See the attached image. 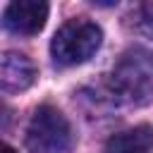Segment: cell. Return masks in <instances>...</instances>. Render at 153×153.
I'll return each mask as SVG.
<instances>
[{
    "mask_svg": "<svg viewBox=\"0 0 153 153\" xmlns=\"http://www.w3.org/2000/svg\"><path fill=\"white\" fill-rule=\"evenodd\" d=\"M48 19V2L43 0H14L2 12V26L19 36H33Z\"/></svg>",
    "mask_w": 153,
    "mask_h": 153,
    "instance_id": "3957f363",
    "label": "cell"
},
{
    "mask_svg": "<svg viewBox=\"0 0 153 153\" xmlns=\"http://www.w3.org/2000/svg\"><path fill=\"white\" fill-rule=\"evenodd\" d=\"M153 148V127L139 124L131 129H124L108 139L105 151L108 153H148Z\"/></svg>",
    "mask_w": 153,
    "mask_h": 153,
    "instance_id": "8992f818",
    "label": "cell"
},
{
    "mask_svg": "<svg viewBox=\"0 0 153 153\" xmlns=\"http://www.w3.org/2000/svg\"><path fill=\"white\" fill-rule=\"evenodd\" d=\"M7 124H10V110L5 103H0V129H5Z\"/></svg>",
    "mask_w": 153,
    "mask_h": 153,
    "instance_id": "ba28073f",
    "label": "cell"
},
{
    "mask_svg": "<svg viewBox=\"0 0 153 153\" xmlns=\"http://www.w3.org/2000/svg\"><path fill=\"white\" fill-rule=\"evenodd\" d=\"M36 81V65L31 57L17 50L0 53V91L19 93Z\"/></svg>",
    "mask_w": 153,
    "mask_h": 153,
    "instance_id": "5b68a950",
    "label": "cell"
},
{
    "mask_svg": "<svg viewBox=\"0 0 153 153\" xmlns=\"http://www.w3.org/2000/svg\"><path fill=\"white\" fill-rule=\"evenodd\" d=\"M127 24H129V29H134L139 36L153 38V0H151V2H139V5L129 12Z\"/></svg>",
    "mask_w": 153,
    "mask_h": 153,
    "instance_id": "52a82bcc",
    "label": "cell"
},
{
    "mask_svg": "<svg viewBox=\"0 0 153 153\" xmlns=\"http://www.w3.org/2000/svg\"><path fill=\"white\" fill-rule=\"evenodd\" d=\"M115 84L131 100L136 96L153 98V55H143V57L129 55V60H124L120 72L115 74Z\"/></svg>",
    "mask_w": 153,
    "mask_h": 153,
    "instance_id": "277c9868",
    "label": "cell"
},
{
    "mask_svg": "<svg viewBox=\"0 0 153 153\" xmlns=\"http://www.w3.org/2000/svg\"><path fill=\"white\" fill-rule=\"evenodd\" d=\"M100 41H103V31L98 24L88 19H72L55 31L50 41V53L57 65L74 67L86 62L100 48Z\"/></svg>",
    "mask_w": 153,
    "mask_h": 153,
    "instance_id": "6da1fadb",
    "label": "cell"
},
{
    "mask_svg": "<svg viewBox=\"0 0 153 153\" xmlns=\"http://www.w3.org/2000/svg\"><path fill=\"white\" fill-rule=\"evenodd\" d=\"M0 153H17V151H14L12 146H7V143H2V141H0Z\"/></svg>",
    "mask_w": 153,
    "mask_h": 153,
    "instance_id": "9c48e42d",
    "label": "cell"
},
{
    "mask_svg": "<svg viewBox=\"0 0 153 153\" xmlns=\"http://www.w3.org/2000/svg\"><path fill=\"white\" fill-rule=\"evenodd\" d=\"M72 143V129L65 115L53 105H41L26 129V146L31 153H65Z\"/></svg>",
    "mask_w": 153,
    "mask_h": 153,
    "instance_id": "7a4b0ae2",
    "label": "cell"
}]
</instances>
